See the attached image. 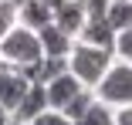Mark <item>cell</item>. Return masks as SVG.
Returning a JSON list of instances; mask_svg holds the SVG:
<instances>
[{
	"label": "cell",
	"instance_id": "3957f363",
	"mask_svg": "<svg viewBox=\"0 0 132 125\" xmlns=\"http://www.w3.org/2000/svg\"><path fill=\"white\" fill-rule=\"evenodd\" d=\"M98 102H105L109 108H119V105H132V64L129 61H119L105 71V78L92 88Z\"/></svg>",
	"mask_w": 132,
	"mask_h": 125
},
{
	"label": "cell",
	"instance_id": "ba28073f",
	"mask_svg": "<svg viewBox=\"0 0 132 125\" xmlns=\"http://www.w3.org/2000/svg\"><path fill=\"white\" fill-rule=\"evenodd\" d=\"M37 37H41L44 54H51V58H68V51H71V34H64L54 20L44 24V27L37 31Z\"/></svg>",
	"mask_w": 132,
	"mask_h": 125
},
{
	"label": "cell",
	"instance_id": "2e32d148",
	"mask_svg": "<svg viewBox=\"0 0 132 125\" xmlns=\"http://www.w3.org/2000/svg\"><path fill=\"white\" fill-rule=\"evenodd\" d=\"M10 118H14V115H10V108L0 105V125H10Z\"/></svg>",
	"mask_w": 132,
	"mask_h": 125
},
{
	"label": "cell",
	"instance_id": "30bf717a",
	"mask_svg": "<svg viewBox=\"0 0 132 125\" xmlns=\"http://www.w3.org/2000/svg\"><path fill=\"white\" fill-rule=\"evenodd\" d=\"M105 20H109V27H112L115 34L125 31V27H132V0H109Z\"/></svg>",
	"mask_w": 132,
	"mask_h": 125
},
{
	"label": "cell",
	"instance_id": "7a4b0ae2",
	"mask_svg": "<svg viewBox=\"0 0 132 125\" xmlns=\"http://www.w3.org/2000/svg\"><path fill=\"white\" fill-rule=\"evenodd\" d=\"M37 58H44L41 37H37V31L24 27V24L10 27V34L0 41V61H7V64H14V68H27V64H34Z\"/></svg>",
	"mask_w": 132,
	"mask_h": 125
},
{
	"label": "cell",
	"instance_id": "ac0fdd59",
	"mask_svg": "<svg viewBox=\"0 0 132 125\" xmlns=\"http://www.w3.org/2000/svg\"><path fill=\"white\" fill-rule=\"evenodd\" d=\"M10 125H24V122H17V118H10Z\"/></svg>",
	"mask_w": 132,
	"mask_h": 125
},
{
	"label": "cell",
	"instance_id": "9a60e30c",
	"mask_svg": "<svg viewBox=\"0 0 132 125\" xmlns=\"http://www.w3.org/2000/svg\"><path fill=\"white\" fill-rule=\"evenodd\" d=\"M112 118H115V125H132V105H119V108H112Z\"/></svg>",
	"mask_w": 132,
	"mask_h": 125
},
{
	"label": "cell",
	"instance_id": "7c38bea8",
	"mask_svg": "<svg viewBox=\"0 0 132 125\" xmlns=\"http://www.w3.org/2000/svg\"><path fill=\"white\" fill-rule=\"evenodd\" d=\"M10 27H17V7L7 4V0H0V41L10 34Z\"/></svg>",
	"mask_w": 132,
	"mask_h": 125
},
{
	"label": "cell",
	"instance_id": "6da1fadb",
	"mask_svg": "<svg viewBox=\"0 0 132 125\" xmlns=\"http://www.w3.org/2000/svg\"><path fill=\"white\" fill-rule=\"evenodd\" d=\"M109 68H112V51H109V47H95V44H85V41L71 44V51H68V71L85 88H95L105 78Z\"/></svg>",
	"mask_w": 132,
	"mask_h": 125
},
{
	"label": "cell",
	"instance_id": "e0dca14e",
	"mask_svg": "<svg viewBox=\"0 0 132 125\" xmlns=\"http://www.w3.org/2000/svg\"><path fill=\"white\" fill-rule=\"evenodd\" d=\"M7 4H14V7H20V4H24V0H7Z\"/></svg>",
	"mask_w": 132,
	"mask_h": 125
},
{
	"label": "cell",
	"instance_id": "9c48e42d",
	"mask_svg": "<svg viewBox=\"0 0 132 125\" xmlns=\"http://www.w3.org/2000/svg\"><path fill=\"white\" fill-rule=\"evenodd\" d=\"M51 20H54V10H51L44 0H24L17 7V24H24V27H31V31H41Z\"/></svg>",
	"mask_w": 132,
	"mask_h": 125
},
{
	"label": "cell",
	"instance_id": "5bb4252c",
	"mask_svg": "<svg viewBox=\"0 0 132 125\" xmlns=\"http://www.w3.org/2000/svg\"><path fill=\"white\" fill-rule=\"evenodd\" d=\"M27 125H75V122H71L64 112H58V108H44V112H41L37 118H31Z\"/></svg>",
	"mask_w": 132,
	"mask_h": 125
},
{
	"label": "cell",
	"instance_id": "4fadbf2b",
	"mask_svg": "<svg viewBox=\"0 0 132 125\" xmlns=\"http://www.w3.org/2000/svg\"><path fill=\"white\" fill-rule=\"evenodd\" d=\"M112 51L119 54V61H129L132 64V27H125V31L115 34V47H112Z\"/></svg>",
	"mask_w": 132,
	"mask_h": 125
},
{
	"label": "cell",
	"instance_id": "8992f818",
	"mask_svg": "<svg viewBox=\"0 0 132 125\" xmlns=\"http://www.w3.org/2000/svg\"><path fill=\"white\" fill-rule=\"evenodd\" d=\"M85 17H88L85 0H64L61 7H54V24H58L64 34H71V37L85 27Z\"/></svg>",
	"mask_w": 132,
	"mask_h": 125
},
{
	"label": "cell",
	"instance_id": "8fae6325",
	"mask_svg": "<svg viewBox=\"0 0 132 125\" xmlns=\"http://www.w3.org/2000/svg\"><path fill=\"white\" fill-rule=\"evenodd\" d=\"M75 125H115V118H112V108L105 105V102H92V108L81 115V118H75Z\"/></svg>",
	"mask_w": 132,
	"mask_h": 125
},
{
	"label": "cell",
	"instance_id": "52a82bcc",
	"mask_svg": "<svg viewBox=\"0 0 132 125\" xmlns=\"http://www.w3.org/2000/svg\"><path fill=\"white\" fill-rule=\"evenodd\" d=\"M44 108H47V91H44V85H34V81H31L27 95H24V98H20V105L14 108V118L27 125V122H31V118H37Z\"/></svg>",
	"mask_w": 132,
	"mask_h": 125
},
{
	"label": "cell",
	"instance_id": "5b68a950",
	"mask_svg": "<svg viewBox=\"0 0 132 125\" xmlns=\"http://www.w3.org/2000/svg\"><path fill=\"white\" fill-rule=\"evenodd\" d=\"M44 91H47V108H58V112H64V105L71 102V98H78L85 91V85L75 78L71 71H61L58 78H51L47 85H44Z\"/></svg>",
	"mask_w": 132,
	"mask_h": 125
},
{
	"label": "cell",
	"instance_id": "277c9868",
	"mask_svg": "<svg viewBox=\"0 0 132 125\" xmlns=\"http://www.w3.org/2000/svg\"><path fill=\"white\" fill-rule=\"evenodd\" d=\"M27 88H31V78L24 74L20 68H14V64H0V105L4 108H10V115H14V108L20 105V98L27 95Z\"/></svg>",
	"mask_w": 132,
	"mask_h": 125
}]
</instances>
